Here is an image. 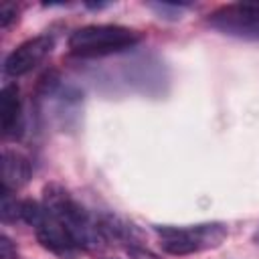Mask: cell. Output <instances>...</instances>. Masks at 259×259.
I'll list each match as a JSON object with an SVG mask.
<instances>
[{
    "instance_id": "1",
    "label": "cell",
    "mask_w": 259,
    "mask_h": 259,
    "mask_svg": "<svg viewBox=\"0 0 259 259\" xmlns=\"http://www.w3.org/2000/svg\"><path fill=\"white\" fill-rule=\"evenodd\" d=\"M42 206L71 233L79 247L97 245V239L101 237L99 227L91 225L85 208L61 184H47L42 188Z\"/></svg>"
},
{
    "instance_id": "2",
    "label": "cell",
    "mask_w": 259,
    "mask_h": 259,
    "mask_svg": "<svg viewBox=\"0 0 259 259\" xmlns=\"http://www.w3.org/2000/svg\"><path fill=\"white\" fill-rule=\"evenodd\" d=\"M142 40L140 32L119 24H89L71 32L69 49L79 57H103L121 53Z\"/></svg>"
},
{
    "instance_id": "3",
    "label": "cell",
    "mask_w": 259,
    "mask_h": 259,
    "mask_svg": "<svg viewBox=\"0 0 259 259\" xmlns=\"http://www.w3.org/2000/svg\"><path fill=\"white\" fill-rule=\"evenodd\" d=\"M156 231L162 237V249L170 255H190L208 247H217L227 237V229L221 223L194 227H156Z\"/></svg>"
},
{
    "instance_id": "4",
    "label": "cell",
    "mask_w": 259,
    "mask_h": 259,
    "mask_svg": "<svg viewBox=\"0 0 259 259\" xmlns=\"http://www.w3.org/2000/svg\"><path fill=\"white\" fill-rule=\"evenodd\" d=\"M206 22L223 34L245 40H259V4L239 2L221 6L208 14Z\"/></svg>"
},
{
    "instance_id": "5",
    "label": "cell",
    "mask_w": 259,
    "mask_h": 259,
    "mask_svg": "<svg viewBox=\"0 0 259 259\" xmlns=\"http://www.w3.org/2000/svg\"><path fill=\"white\" fill-rule=\"evenodd\" d=\"M53 36L49 34H38L34 38L24 40L22 45H18L4 61V71L10 77H20L26 75L28 71H32L38 63L45 61V57L53 51Z\"/></svg>"
},
{
    "instance_id": "6",
    "label": "cell",
    "mask_w": 259,
    "mask_h": 259,
    "mask_svg": "<svg viewBox=\"0 0 259 259\" xmlns=\"http://www.w3.org/2000/svg\"><path fill=\"white\" fill-rule=\"evenodd\" d=\"M36 231V239L38 243L49 249L51 253L63 257V259H73L79 251V245L75 243V239L71 237V233L47 212V217L34 227Z\"/></svg>"
},
{
    "instance_id": "7",
    "label": "cell",
    "mask_w": 259,
    "mask_h": 259,
    "mask_svg": "<svg viewBox=\"0 0 259 259\" xmlns=\"http://www.w3.org/2000/svg\"><path fill=\"white\" fill-rule=\"evenodd\" d=\"M0 123L4 136H18L22 127V101L16 85H6L0 97Z\"/></svg>"
},
{
    "instance_id": "8",
    "label": "cell",
    "mask_w": 259,
    "mask_h": 259,
    "mask_svg": "<svg viewBox=\"0 0 259 259\" xmlns=\"http://www.w3.org/2000/svg\"><path fill=\"white\" fill-rule=\"evenodd\" d=\"M30 178V162L26 156L4 150L2 152V190H16Z\"/></svg>"
},
{
    "instance_id": "9",
    "label": "cell",
    "mask_w": 259,
    "mask_h": 259,
    "mask_svg": "<svg viewBox=\"0 0 259 259\" xmlns=\"http://www.w3.org/2000/svg\"><path fill=\"white\" fill-rule=\"evenodd\" d=\"M47 217V208L40 206L36 200H22L20 202V219L32 227H36Z\"/></svg>"
},
{
    "instance_id": "10",
    "label": "cell",
    "mask_w": 259,
    "mask_h": 259,
    "mask_svg": "<svg viewBox=\"0 0 259 259\" xmlns=\"http://www.w3.org/2000/svg\"><path fill=\"white\" fill-rule=\"evenodd\" d=\"M0 214H2V221H6V223L20 219V202L10 198L8 190H2V210H0Z\"/></svg>"
},
{
    "instance_id": "11",
    "label": "cell",
    "mask_w": 259,
    "mask_h": 259,
    "mask_svg": "<svg viewBox=\"0 0 259 259\" xmlns=\"http://www.w3.org/2000/svg\"><path fill=\"white\" fill-rule=\"evenodd\" d=\"M59 73L57 71H47L40 79H38V83H36V93L38 95H51L57 87H59Z\"/></svg>"
},
{
    "instance_id": "12",
    "label": "cell",
    "mask_w": 259,
    "mask_h": 259,
    "mask_svg": "<svg viewBox=\"0 0 259 259\" xmlns=\"http://www.w3.org/2000/svg\"><path fill=\"white\" fill-rule=\"evenodd\" d=\"M14 18H16V6L14 4H2L0 6V26L8 28Z\"/></svg>"
},
{
    "instance_id": "13",
    "label": "cell",
    "mask_w": 259,
    "mask_h": 259,
    "mask_svg": "<svg viewBox=\"0 0 259 259\" xmlns=\"http://www.w3.org/2000/svg\"><path fill=\"white\" fill-rule=\"evenodd\" d=\"M0 255H2V259H14L16 257V247L12 245V241L6 235L0 237Z\"/></svg>"
},
{
    "instance_id": "14",
    "label": "cell",
    "mask_w": 259,
    "mask_h": 259,
    "mask_svg": "<svg viewBox=\"0 0 259 259\" xmlns=\"http://www.w3.org/2000/svg\"><path fill=\"white\" fill-rule=\"evenodd\" d=\"M127 253H130V257H132V259H160V257H158V255H154L152 251L142 249V247H136V245L127 247Z\"/></svg>"
}]
</instances>
